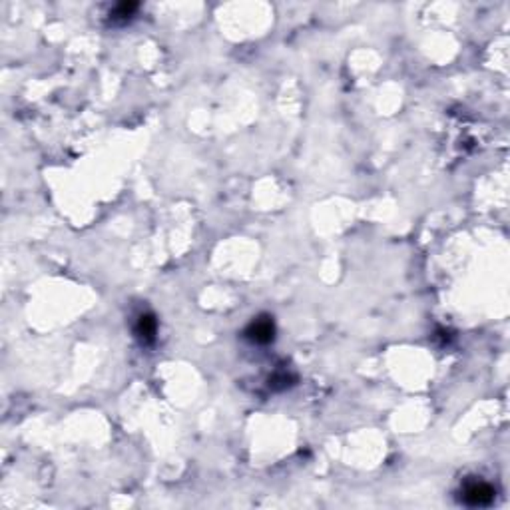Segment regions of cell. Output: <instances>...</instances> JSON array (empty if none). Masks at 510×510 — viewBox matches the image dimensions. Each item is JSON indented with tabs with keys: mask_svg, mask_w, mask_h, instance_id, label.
Returning a JSON list of instances; mask_svg holds the SVG:
<instances>
[{
	"mask_svg": "<svg viewBox=\"0 0 510 510\" xmlns=\"http://www.w3.org/2000/svg\"><path fill=\"white\" fill-rule=\"evenodd\" d=\"M246 337L251 343L257 345H267L275 339V323L269 315H262L253 319L246 329Z\"/></svg>",
	"mask_w": 510,
	"mask_h": 510,
	"instance_id": "obj_1",
	"label": "cell"
},
{
	"mask_svg": "<svg viewBox=\"0 0 510 510\" xmlns=\"http://www.w3.org/2000/svg\"><path fill=\"white\" fill-rule=\"evenodd\" d=\"M494 489L486 482H471L462 491V502L466 507H489L494 500Z\"/></svg>",
	"mask_w": 510,
	"mask_h": 510,
	"instance_id": "obj_2",
	"label": "cell"
},
{
	"mask_svg": "<svg viewBox=\"0 0 510 510\" xmlns=\"http://www.w3.org/2000/svg\"><path fill=\"white\" fill-rule=\"evenodd\" d=\"M156 331H158V321L152 313H142L138 317L136 323V335L142 343H152L156 339Z\"/></svg>",
	"mask_w": 510,
	"mask_h": 510,
	"instance_id": "obj_3",
	"label": "cell"
},
{
	"mask_svg": "<svg viewBox=\"0 0 510 510\" xmlns=\"http://www.w3.org/2000/svg\"><path fill=\"white\" fill-rule=\"evenodd\" d=\"M136 10H138V4H136V2H122V4H118L114 10L110 12V17L130 18Z\"/></svg>",
	"mask_w": 510,
	"mask_h": 510,
	"instance_id": "obj_4",
	"label": "cell"
}]
</instances>
